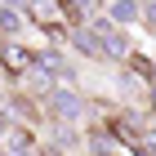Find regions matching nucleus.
<instances>
[{
  "mask_svg": "<svg viewBox=\"0 0 156 156\" xmlns=\"http://www.w3.org/2000/svg\"><path fill=\"white\" fill-rule=\"evenodd\" d=\"M40 107H45L49 120H76L80 116V94H76V89H49V94L40 98Z\"/></svg>",
  "mask_w": 156,
  "mask_h": 156,
  "instance_id": "nucleus-1",
  "label": "nucleus"
},
{
  "mask_svg": "<svg viewBox=\"0 0 156 156\" xmlns=\"http://www.w3.org/2000/svg\"><path fill=\"white\" fill-rule=\"evenodd\" d=\"M62 18H67V5H62V0H31V23L45 27L49 36L62 31Z\"/></svg>",
  "mask_w": 156,
  "mask_h": 156,
  "instance_id": "nucleus-2",
  "label": "nucleus"
},
{
  "mask_svg": "<svg viewBox=\"0 0 156 156\" xmlns=\"http://www.w3.org/2000/svg\"><path fill=\"white\" fill-rule=\"evenodd\" d=\"M89 31L98 36V45H103V54H107V58H129V40L120 36L112 23H94Z\"/></svg>",
  "mask_w": 156,
  "mask_h": 156,
  "instance_id": "nucleus-3",
  "label": "nucleus"
},
{
  "mask_svg": "<svg viewBox=\"0 0 156 156\" xmlns=\"http://www.w3.org/2000/svg\"><path fill=\"white\" fill-rule=\"evenodd\" d=\"M0 67H5V76H27L36 67V58H31V49H23V45H5L0 49Z\"/></svg>",
  "mask_w": 156,
  "mask_h": 156,
  "instance_id": "nucleus-4",
  "label": "nucleus"
},
{
  "mask_svg": "<svg viewBox=\"0 0 156 156\" xmlns=\"http://www.w3.org/2000/svg\"><path fill=\"white\" fill-rule=\"evenodd\" d=\"M31 147H36V138H31L27 129H18V125H5V129H0V152H9V156H27Z\"/></svg>",
  "mask_w": 156,
  "mask_h": 156,
  "instance_id": "nucleus-5",
  "label": "nucleus"
},
{
  "mask_svg": "<svg viewBox=\"0 0 156 156\" xmlns=\"http://www.w3.org/2000/svg\"><path fill=\"white\" fill-rule=\"evenodd\" d=\"M62 5H67V18L76 23V31L85 27V18H94V13L103 9V0H62Z\"/></svg>",
  "mask_w": 156,
  "mask_h": 156,
  "instance_id": "nucleus-6",
  "label": "nucleus"
},
{
  "mask_svg": "<svg viewBox=\"0 0 156 156\" xmlns=\"http://www.w3.org/2000/svg\"><path fill=\"white\" fill-rule=\"evenodd\" d=\"M129 67H134V72L147 80V89L156 85V67H152V58H147V54H129Z\"/></svg>",
  "mask_w": 156,
  "mask_h": 156,
  "instance_id": "nucleus-7",
  "label": "nucleus"
},
{
  "mask_svg": "<svg viewBox=\"0 0 156 156\" xmlns=\"http://www.w3.org/2000/svg\"><path fill=\"white\" fill-rule=\"evenodd\" d=\"M134 18H138V5L134 0H116L112 5V23H134Z\"/></svg>",
  "mask_w": 156,
  "mask_h": 156,
  "instance_id": "nucleus-8",
  "label": "nucleus"
},
{
  "mask_svg": "<svg viewBox=\"0 0 156 156\" xmlns=\"http://www.w3.org/2000/svg\"><path fill=\"white\" fill-rule=\"evenodd\" d=\"M36 67H45L49 76H67V67H62V58H58V54H40V58H36Z\"/></svg>",
  "mask_w": 156,
  "mask_h": 156,
  "instance_id": "nucleus-9",
  "label": "nucleus"
},
{
  "mask_svg": "<svg viewBox=\"0 0 156 156\" xmlns=\"http://www.w3.org/2000/svg\"><path fill=\"white\" fill-rule=\"evenodd\" d=\"M18 27H23V18H18V13H13V9H0V31H5V36H13Z\"/></svg>",
  "mask_w": 156,
  "mask_h": 156,
  "instance_id": "nucleus-10",
  "label": "nucleus"
},
{
  "mask_svg": "<svg viewBox=\"0 0 156 156\" xmlns=\"http://www.w3.org/2000/svg\"><path fill=\"white\" fill-rule=\"evenodd\" d=\"M134 156H156V129H147L143 138H138V147H134Z\"/></svg>",
  "mask_w": 156,
  "mask_h": 156,
  "instance_id": "nucleus-11",
  "label": "nucleus"
},
{
  "mask_svg": "<svg viewBox=\"0 0 156 156\" xmlns=\"http://www.w3.org/2000/svg\"><path fill=\"white\" fill-rule=\"evenodd\" d=\"M143 23L156 31V0H143Z\"/></svg>",
  "mask_w": 156,
  "mask_h": 156,
  "instance_id": "nucleus-12",
  "label": "nucleus"
},
{
  "mask_svg": "<svg viewBox=\"0 0 156 156\" xmlns=\"http://www.w3.org/2000/svg\"><path fill=\"white\" fill-rule=\"evenodd\" d=\"M147 103H152V116H156V85L147 89Z\"/></svg>",
  "mask_w": 156,
  "mask_h": 156,
  "instance_id": "nucleus-13",
  "label": "nucleus"
}]
</instances>
